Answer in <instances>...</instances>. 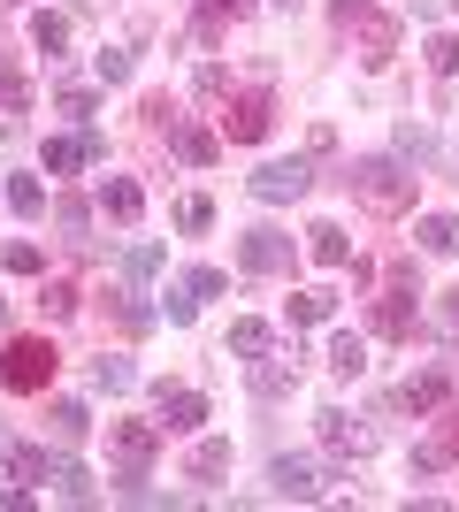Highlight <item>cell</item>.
I'll list each match as a JSON object with an SVG mask.
<instances>
[{"label":"cell","mask_w":459,"mask_h":512,"mask_svg":"<svg viewBox=\"0 0 459 512\" xmlns=\"http://www.w3.org/2000/svg\"><path fill=\"white\" fill-rule=\"evenodd\" d=\"M54 367H62V352H54L46 337H16L8 352H0V383L31 398V390H46V383H54Z\"/></svg>","instance_id":"obj_2"},{"label":"cell","mask_w":459,"mask_h":512,"mask_svg":"<svg viewBox=\"0 0 459 512\" xmlns=\"http://www.w3.org/2000/svg\"><path fill=\"white\" fill-rule=\"evenodd\" d=\"M54 222H62V237L77 245V253L92 245V207H85V199H54Z\"/></svg>","instance_id":"obj_21"},{"label":"cell","mask_w":459,"mask_h":512,"mask_svg":"<svg viewBox=\"0 0 459 512\" xmlns=\"http://www.w3.org/2000/svg\"><path fill=\"white\" fill-rule=\"evenodd\" d=\"M0 329H8V299H0Z\"/></svg>","instance_id":"obj_46"},{"label":"cell","mask_w":459,"mask_h":512,"mask_svg":"<svg viewBox=\"0 0 459 512\" xmlns=\"http://www.w3.org/2000/svg\"><path fill=\"white\" fill-rule=\"evenodd\" d=\"M437 321H444V329H452V337H459V291H444V306H437Z\"/></svg>","instance_id":"obj_44"},{"label":"cell","mask_w":459,"mask_h":512,"mask_svg":"<svg viewBox=\"0 0 459 512\" xmlns=\"http://www.w3.org/2000/svg\"><path fill=\"white\" fill-rule=\"evenodd\" d=\"M306 253H314V268H345V260H352V237L337 230V222H314V230H306Z\"/></svg>","instance_id":"obj_14"},{"label":"cell","mask_w":459,"mask_h":512,"mask_svg":"<svg viewBox=\"0 0 459 512\" xmlns=\"http://www.w3.org/2000/svg\"><path fill=\"white\" fill-rule=\"evenodd\" d=\"M215 474H230V444L207 436V444H192V482H215Z\"/></svg>","instance_id":"obj_26"},{"label":"cell","mask_w":459,"mask_h":512,"mask_svg":"<svg viewBox=\"0 0 459 512\" xmlns=\"http://www.w3.org/2000/svg\"><path fill=\"white\" fill-rule=\"evenodd\" d=\"M276 8H299V0H276Z\"/></svg>","instance_id":"obj_47"},{"label":"cell","mask_w":459,"mask_h":512,"mask_svg":"<svg viewBox=\"0 0 459 512\" xmlns=\"http://www.w3.org/2000/svg\"><path fill=\"white\" fill-rule=\"evenodd\" d=\"M0 268H8V276H39V268H46V253H39V245H23V237H16V245L0 253Z\"/></svg>","instance_id":"obj_37"},{"label":"cell","mask_w":459,"mask_h":512,"mask_svg":"<svg viewBox=\"0 0 459 512\" xmlns=\"http://www.w3.org/2000/svg\"><path fill=\"white\" fill-rule=\"evenodd\" d=\"M398 406H406V413H444V406H452V375H444V367H421V375H406Z\"/></svg>","instance_id":"obj_8"},{"label":"cell","mask_w":459,"mask_h":512,"mask_svg":"<svg viewBox=\"0 0 459 512\" xmlns=\"http://www.w3.org/2000/svg\"><path fill=\"white\" fill-rule=\"evenodd\" d=\"M329 16H337V23H360V16H368V0H329Z\"/></svg>","instance_id":"obj_43"},{"label":"cell","mask_w":459,"mask_h":512,"mask_svg":"<svg viewBox=\"0 0 459 512\" xmlns=\"http://www.w3.org/2000/svg\"><path fill=\"white\" fill-rule=\"evenodd\" d=\"M245 0H199V39H222V23L238 16Z\"/></svg>","instance_id":"obj_35"},{"label":"cell","mask_w":459,"mask_h":512,"mask_svg":"<svg viewBox=\"0 0 459 512\" xmlns=\"http://www.w3.org/2000/svg\"><path fill=\"white\" fill-rule=\"evenodd\" d=\"M169 146H176L184 169H215V161H222V138L207 123H169Z\"/></svg>","instance_id":"obj_9"},{"label":"cell","mask_w":459,"mask_h":512,"mask_svg":"<svg viewBox=\"0 0 459 512\" xmlns=\"http://www.w3.org/2000/svg\"><path fill=\"white\" fill-rule=\"evenodd\" d=\"M153 406H161V436H192L199 421H207V398H199V390H153Z\"/></svg>","instance_id":"obj_7"},{"label":"cell","mask_w":459,"mask_h":512,"mask_svg":"<svg viewBox=\"0 0 459 512\" xmlns=\"http://www.w3.org/2000/svg\"><path fill=\"white\" fill-rule=\"evenodd\" d=\"M421 253H429V260H452L459 253V222H452V214H421Z\"/></svg>","instance_id":"obj_16"},{"label":"cell","mask_w":459,"mask_h":512,"mask_svg":"<svg viewBox=\"0 0 459 512\" xmlns=\"http://www.w3.org/2000/svg\"><path fill=\"white\" fill-rule=\"evenodd\" d=\"M131 46H100V54H92V77H100V85H123V77H131Z\"/></svg>","instance_id":"obj_31"},{"label":"cell","mask_w":459,"mask_h":512,"mask_svg":"<svg viewBox=\"0 0 459 512\" xmlns=\"http://www.w3.org/2000/svg\"><path fill=\"white\" fill-rule=\"evenodd\" d=\"M39 161H46L54 176H69L77 161H92V153H85V130H77V138H46V153H39Z\"/></svg>","instance_id":"obj_27"},{"label":"cell","mask_w":459,"mask_h":512,"mask_svg":"<svg viewBox=\"0 0 459 512\" xmlns=\"http://www.w3.org/2000/svg\"><path fill=\"white\" fill-rule=\"evenodd\" d=\"M360 23H368V31H360V46H368V69H383V62L398 54V23H391V16H360Z\"/></svg>","instance_id":"obj_20"},{"label":"cell","mask_w":459,"mask_h":512,"mask_svg":"<svg viewBox=\"0 0 459 512\" xmlns=\"http://www.w3.org/2000/svg\"><path fill=\"white\" fill-rule=\"evenodd\" d=\"M222 123H230V138H238V146H261V138H268V123H276V107H268V92H245V100L230 107Z\"/></svg>","instance_id":"obj_12"},{"label":"cell","mask_w":459,"mask_h":512,"mask_svg":"<svg viewBox=\"0 0 459 512\" xmlns=\"http://www.w3.org/2000/svg\"><path fill=\"white\" fill-rule=\"evenodd\" d=\"M46 428H54V444H85V436H92V413L77 406V398H62V406H46Z\"/></svg>","instance_id":"obj_17"},{"label":"cell","mask_w":459,"mask_h":512,"mask_svg":"<svg viewBox=\"0 0 459 512\" xmlns=\"http://www.w3.org/2000/svg\"><path fill=\"white\" fill-rule=\"evenodd\" d=\"M8 207H16L23 222H39V214H46V184H39V176H8Z\"/></svg>","instance_id":"obj_25"},{"label":"cell","mask_w":459,"mask_h":512,"mask_svg":"<svg viewBox=\"0 0 459 512\" xmlns=\"http://www.w3.org/2000/svg\"><path fill=\"white\" fill-rule=\"evenodd\" d=\"M329 367H337V375H345V383H352V375L368 367V344L352 337V329H345V337H329Z\"/></svg>","instance_id":"obj_28"},{"label":"cell","mask_w":459,"mask_h":512,"mask_svg":"<svg viewBox=\"0 0 459 512\" xmlns=\"http://www.w3.org/2000/svg\"><path fill=\"white\" fill-rule=\"evenodd\" d=\"M222 85H230V69H222V62H199V100H222Z\"/></svg>","instance_id":"obj_40"},{"label":"cell","mask_w":459,"mask_h":512,"mask_svg":"<svg viewBox=\"0 0 459 512\" xmlns=\"http://www.w3.org/2000/svg\"><path fill=\"white\" fill-rule=\"evenodd\" d=\"M421 62L437 69V77H452V69H459V39H452V31H429V46H421Z\"/></svg>","instance_id":"obj_33"},{"label":"cell","mask_w":459,"mask_h":512,"mask_svg":"<svg viewBox=\"0 0 459 512\" xmlns=\"http://www.w3.org/2000/svg\"><path fill=\"white\" fill-rule=\"evenodd\" d=\"M131 383H138V367L123 360V352H100V360H92V390H108V398H123Z\"/></svg>","instance_id":"obj_18"},{"label":"cell","mask_w":459,"mask_h":512,"mask_svg":"<svg viewBox=\"0 0 459 512\" xmlns=\"http://www.w3.org/2000/svg\"><path fill=\"white\" fill-rule=\"evenodd\" d=\"M268 344H276V337H268V321H230V344H222V352H238V360H261Z\"/></svg>","instance_id":"obj_24"},{"label":"cell","mask_w":459,"mask_h":512,"mask_svg":"<svg viewBox=\"0 0 459 512\" xmlns=\"http://www.w3.org/2000/svg\"><path fill=\"white\" fill-rule=\"evenodd\" d=\"M199 314V299H192V291H184V283H176V291H169V321H176V329H184V321H192Z\"/></svg>","instance_id":"obj_42"},{"label":"cell","mask_w":459,"mask_h":512,"mask_svg":"<svg viewBox=\"0 0 459 512\" xmlns=\"http://www.w3.org/2000/svg\"><path fill=\"white\" fill-rule=\"evenodd\" d=\"M46 482H54L69 505H92V497H100V490H92V474L77 467V459H54V467H46Z\"/></svg>","instance_id":"obj_19"},{"label":"cell","mask_w":459,"mask_h":512,"mask_svg":"<svg viewBox=\"0 0 459 512\" xmlns=\"http://www.w3.org/2000/svg\"><path fill=\"white\" fill-rule=\"evenodd\" d=\"M329 314H337V291H322V283H314V291H299V299H291V321H299V329H322Z\"/></svg>","instance_id":"obj_22"},{"label":"cell","mask_w":459,"mask_h":512,"mask_svg":"<svg viewBox=\"0 0 459 512\" xmlns=\"http://www.w3.org/2000/svg\"><path fill=\"white\" fill-rule=\"evenodd\" d=\"M429 153H437V138H429V123H398V161H429Z\"/></svg>","instance_id":"obj_32"},{"label":"cell","mask_w":459,"mask_h":512,"mask_svg":"<svg viewBox=\"0 0 459 512\" xmlns=\"http://www.w3.org/2000/svg\"><path fill=\"white\" fill-rule=\"evenodd\" d=\"M444 436H452V451H459V421H452V428H444Z\"/></svg>","instance_id":"obj_45"},{"label":"cell","mask_w":459,"mask_h":512,"mask_svg":"<svg viewBox=\"0 0 459 512\" xmlns=\"http://www.w3.org/2000/svg\"><path fill=\"white\" fill-rule=\"evenodd\" d=\"M23 100H31V85H23V77H8V69H0V115H16Z\"/></svg>","instance_id":"obj_41"},{"label":"cell","mask_w":459,"mask_h":512,"mask_svg":"<svg viewBox=\"0 0 459 512\" xmlns=\"http://www.w3.org/2000/svg\"><path fill=\"white\" fill-rule=\"evenodd\" d=\"M115 321H123V329H131V337H146V329H153V306L146 299H138V291H115Z\"/></svg>","instance_id":"obj_30"},{"label":"cell","mask_w":459,"mask_h":512,"mask_svg":"<svg viewBox=\"0 0 459 512\" xmlns=\"http://www.w3.org/2000/svg\"><path fill=\"white\" fill-rule=\"evenodd\" d=\"M207 222H215V199H199V192H192V199H176V230H192V237H199Z\"/></svg>","instance_id":"obj_36"},{"label":"cell","mask_w":459,"mask_h":512,"mask_svg":"<svg viewBox=\"0 0 459 512\" xmlns=\"http://www.w3.org/2000/svg\"><path fill=\"white\" fill-rule=\"evenodd\" d=\"M329 482H337V467H322V459H291V451L268 467V490L284 497V505H322Z\"/></svg>","instance_id":"obj_3"},{"label":"cell","mask_w":459,"mask_h":512,"mask_svg":"<svg viewBox=\"0 0 459 512\" xmlns=\"http://www.w3.org/2000/svg\"><path fill=\"white\" fill-rule=\"evenodd\" d=\"M352 192H360V207H375V214H406L414 207V169L406 161H352V176H345Z\"/></svg>","instance_id":"obj_1"},{"label":"cell","mask_w":459,"mask_h":512,"mask_svg":"<svg viewBox=\"0 0 459 512\" xmlns=\"http://www.w3.org/2000/svg\"><path fill=\"white\" fill-rule=\"evenodd\" d=\"M253 390L261 398H291L299 390V352H261L253 360Z\"/></svg>","instance_id":"obj_13"},{"label":"cell","mask_w":459,"mask_h":512,"mask_svg":"<svg viewBox=\"0 0 459 512\" xmlns=\"http://www.w3.org/2000/svg\"><path fill=\"white\" fill-rule=\"evenodd\" d=\"M46 467H54L46 444H16V451H8V474H16V482H46Z\"/></svg>","instance_id":"obj_29"},{"label":"cell","mask_w":459,"mask_h":512,"mask_svg":"<svg viewBox=\"0 0 459 512\" xmlns=\"http://www.w3.org/2000/svg\"><path fill=\"white\" fill-rule=\"evenodd\" d=\"M314 428H322V444H329V451H352V459H368V451H375V428H368V421H352L345 406H322V413H314Z\"/></svg>","instance_id":"obj_6"},{"label":"cell","mask_w":459,"mask_h":512,"mask_svg":"<svg viewBox=\"0 0 459 512\" xmlns=\"http://www.w3.org/2000/svg\"><path fill=\"white\" fill-rule=\"evenodd\" d=\"M108 444H115L123 467H146L153 444H161V421H108Z\"/></svg>","instance_id":"obj_10"},{"label":"cell","mask_w":459,"mask_h":512,"mask_svg":"<svg viewBox=\"0 0 459 512\" xmlns=\"http://www.w3.org/2000/svg\"><path fill=\"white\" fill-rule=\"evenodd\" d=\"M123 276H131V283L161 276V245H123Z\"/></svg>","instance_id":"obj_34"},{"label":"cell","mask_w":459,"mask_h":512,"mask_svg":"<svg viewBox=\"0 0 459 512\" xmlns=\"http://www.w3.org/2000/svg\"><path fill=\"white\" fill-rule=\"evenodd\" d=\"M452 8H459V0H452Z\"/></svg>","instance_id":"obj_48"},{"label":"cell","mask_w":459,"mask_h":512,"mask_svg":"<svg viewBox=\"0 0 459 512\" xmlns=\"http://www.w3.org/2000/svg\"><path fill=\"white\" fill-rule=\"evenodd\" d=\"M222 283H230L222 268H192V276H184V291H192V299H222Z\"/></svg>","instance_id":"obj_39"},{"label":"cell","mask_w":459,"mask_h":512,"mask_svg":"<svg viewBox=\"0 0 459 512\" xmlns=\"http://www.w3.org/2000/svg\"><path fill=\"white\" fill-rule=\"evenodd\" d=\"M414 299H421V283H398V291H383V299H375V329H383V337H414Z\"/></svg>","instance_id":"obj_11"},{"label":"cell","mask_w":459,"mask_h":512,"mask_svg":"<svg viewBox=\"0 0 459 512\" xmlns=\"http://www.w3.org/2000/svg\"><path fill=\"white\" fill-rule=\"evenodd\" d=\"M100 207H108V222H138V214H146V192H138L131 176H108V184H100Z\"/></svg>","instance_id":"obj_15"},{"label":"cell","mask_w":459,"mask_h":512,"mask_svg":"<svg viewBox=\"0 0 459 512\" xmlns=\"http://www.w3.org/2000/svg\"><path fill=\"white\" fill-rule=\"evenodd\" d=\"M39 306H46V321H69V314H77V283H46Z\"/></svg>","instance_id":"obj_38"},{"label":"cell","mask_w":459,"mask_h":512,"mask_svg":"<svg viewBox=\"0 0 459 512\" xmlns=\"http://www.w3.org/2000/svg\"><path fill=\"white\" fill-rule=\"evenodd\" d=\"M31 46H39L46 62H54V54H69V16H46V8H39V16H31Z\"/></svg>","instance_id":"obj_23"},{"label":"cell","mask_w":459,"mask_h":512,"mask_svg":"<svg viewBox=\"0 0 459 512\" xmlns=\"http://www.w3.org/2000/svg\"><path fill=\"white\" fill-rule=\"evenodd\" d=\"M238 268H245V276H284V268H291V237L268 230V222H261V230H245L238 237Z\"/></svg>","instance_id":"obj_4"},{"label":"cell","mask_w":459,"mask_h":512,"mask_svg":"<svg viewBox=\"0 0 459 512\" xmlns=\"http://www.w3.org/2000/svg\"><path fill=\"white\" fill-rule=\"evenodd\" d=\"M306 184H314L306 161H268V169H253V199H261V207H291V199H306Z\"/></svg>","instance_id":"obj_5"}]
</instances>
